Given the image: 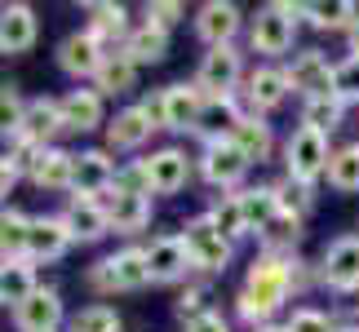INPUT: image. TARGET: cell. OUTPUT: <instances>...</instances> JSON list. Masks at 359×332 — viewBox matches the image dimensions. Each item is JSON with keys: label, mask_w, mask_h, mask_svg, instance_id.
Masks as SVG:
<instances>
[{"label": "cell", "mask_w": 359, "mask_h": 332, "mask_svg": "<svg viewBox=\"0 0 359 332\" xmlns=\"http://www.w3.org/2000/svg\"><path fill=\"white\" fill-rule=\"evenodd\" d=\"M306 284H311L306 261H297V257H266V253H262L253 266H248L244 288L236 293V314L248 328H262V324H271L275 314L288 306V297L302 293Z\"/></svg>", "instance_id": "obj_1"}, {"label": "cell", "mask_w": 359, "mask_h": 332, "mask_svg": "<svg viewBox=\"0 0 359 332\" xmlns=\"http://www.w3.org/2000/svg\"><path fill=\"white\" fill-rule=\"evenodd\" d=\"M297 22H302V5H293V0H271L248 22V45H253V53L284 58L297 40Z\"/></svg>", "instance_id": "obj_2"}, {"label": "cell", "mask_w": 359, "mask_h": 332, "mask_svg": "<svg viewBox=\"0 0 359 332\" xmlns=\"http://www.w3.org/2000/svg\"><path fill=\"white\" fill-rule=\"evenodd\" d=\"M147 284H151L147 248H133V244L89 266V288H93L98 297H111V293H137V288H147Z\"/></svg>", "instance_id": "obj_3"}, {"label": "cell", "mask_w": 359, "mask_h": 332, "mask_svg": "<svg viewBox=\"0 0 359 332\" xmlns=\"http://www.w3.org/2000/svg\"><path fill=\"white\" fill-rule=\"evenodd\" d=\"M328 160H333V151H328L324 133L306 129V124H297V129L288 133V142H284V177L315 186L328 173Z\"/></svg>", "instance_id": "obj_4"}, {"label": "cell", "mask_w": 359, "mask_h": 332, "mask_svg": "<svg viewBox=\"0 0 359 332\" xmlns=\"http://www.w3.org/2000/svg\"><path fill=\"white\" fill-rule=\"evenodd\" d=\"M182 244H187V253H191V266H196L200 275H226L231 257H236V244H231L204 213L191 217L187 226H182Z\"/></svg>", "instance_id": "obj_5"}, {"label": "cell", "mask_w": 359, "mask_h": 332, "mask_svg": "<svg viewBox=\"0 0 359 332\" xmlns=\"http://www.w3.org/2000/svg\"><path fill=\"white\" fill-rule=\"evenodd\" d=\"M244 53L236 45H217L200 58L196 67V85L204 98H236V89L244 85Z\"/></svg>", "instance_id": "obj_6"}, {"label": "cell", "mask_w": 359, "mask_h": 332, "mask_svg": "<svg viewBox=\"0 0 359 332\" xmlns=\"http://www.w3.org/2000/svg\"><path fill=\"white\" fill-rule=\"evenodd\" d=\"M248 155L236 146V142H209L200 151V177L209 186H217V191H244V177H248Z\"/></svg>", "instance_id": "obj_7"}, {"label": "cell", "mask_w": 359, "mask_h": 332, "mask_svg": "<svg viewBox=\"0 0 359 332\" xmlns=\"http://www.w3.org/2000/svg\"><path fill=\"white\" fill-rule=\"evenodd\" d=\"M320 284L333 288V293L351 297L359 288V235H341L324 248L320 257Z\"/></svg>", "instance_id": "obj_8"}, {"label": "cell", "mask_w": 359, "mask_h": 332, "mask_svg": "<svg viewBox=\"0 0 359 332\" xmlns=\"http://www.w3.org/2000/svg\"><path fill=\"white\" fill-rule=\"evenodd\" d=\"M102 62H107V45L98 36L89 32H72V36H62V45H58V71L62 76H72V80H93L102 71Z\"/></svg>", "instance_id": "obj_9"}, {"label": "cell", "mask_w": 359, "mask_h": 332, "mask_svg": "<svg viewBox=\"0 0 359 332\" xmlns=\"http://www.w3.org/2000/svg\"><path fill=\"white\" fill-rule=\"evenodd\" d=\"M333 67L337 62H328L320 49H302L284 62L288 89L302 93V98H324V93H333Z\"/></svg>", "instance_id": "obj_10"}, {"label": "cell", "mask_w": 359, "mask_h": 332, "mask_svg": "<svg viewBox=\"0 0 359 332\" xmlns=\"http://www.w3.org/2000/svg\"><path fill=\"white\" fill-rule=\"evenodd\" d=\"M116 182H120V169H116V160H111L107 146H93V151H80V155H76V186H72V195L102 200V195L116 191Z\"/></svg>", "instance_id": "obj_11"}, {"label": "cell", "mask_w": 359, "mask_h": 332, "mask_svg": "<svg viewBox=\"0 0 359 332\" xmlns=\"http://www.w3.org/2000/svg\"><path fill=\"white\" fill-rule=\"evenodd\" d=\"M142 169H147V182H151V195H177V191L191 182V160H187V151H177V146L151 151L142 160Z\"/></svg>", "instance_id": "obj_12"}, {"label": "cell", "mask_w": 359, "mask_h": 332, "mask_svg": "<svg viewBox=\"0 0 359 332\" xmlns=\"http://www.w3.org/2000/svg\"><path fill=\"white\" fill-rule=\"evenodd\" d=\"M147 270H151V284H182L187 270H196L182 235H160V240H151L147 244Z\"/></svg>", "instance_id": "obj_13"}, {"label": "cell", "mask_w": 359, "mask_h": 332, "mask_svg": "<svg viewBox=\"0 0 359 332\" xmlns=\"http://www.w3.org/2000/svg\"><path fill=\"white\" fill-rule=\"evenodd\" d=\"M240 27H244V13H240V5H231V0H209V5L196 9V36H200L209 49L236 45Z\"/></svg>", "instance_id": "obj_14"}, {"label": "cell", "mask_w": 359, "mask_h": 332, "mask_svg": "<svg viewBox=\"0 0 359 332\" xmlns=\"http://www.w3.org/2000/svg\"><path fill=\"white\" fill-rule=\"evenodd\" d=\"M62 319H67V306H62L58 288H36V293L13 310V328L18 332H58Z\"/></svg>", "instance_id": "obj_15"}, {"label": "cell", "mask_w": 359, "mask_h": 332, "mask_svg": "<svg viewBox=\"0 0 359 332\" xmlns=\"http://www.w3.org/2000/svg\"><path fill=\"white\" fill-rule=\"evenodd\" d=\"M72 244H76V235H72V226L62 221V213L58 217H32V244H27V257L36 261V266H49V261H58V257H67L72 253Z\"/></svg>", "instance_id": "obj_16"}, {"label": "cell", "mask_w": 359, "mask_h": 332, "mask_svg": "<svg viewBox=\"0 0 359 332\" xmlns=\"http://www.w3.org/2000/svg\"><path fill=\"white\" fill-rule=\"evenodd\" d=\"M244 116H248V111L236 98H204V111H200V120H196L191 133H196L204 146H209V142H231L236 129L244 124Z\"/></svg>", "instance_id": "obj_17"}, {"label": "cell", "mask_w": 359, "mask_h": 332, "mask_svg": "<svg viewBox=\"0 0 359 332\" xmlns=\"http://www.w3.org/2000/svg\"><path fill=\"white\" fill-rule=\"evenodd\" d=\"M288 76H284V67H257V71H248L244 80V98H248V116H266V111H275L284 98H288Z\"/></svg>", "instance_id": "obj_18"}, {"label": "cell", "mask_w": 359, "mask_h": 332, "mask_svg": "<svg viewBox=\"0 0 359 332\" xmlns=\"http://www.w3.org/2000/svg\"><path fill=\"white\" fill-rule=\"evenodd\" d=\"M40 36V18L32 5L13 0V5H0V53H27Z\"/></svg>", "instance_id": "obj_19"}, {"label": "cell", "mask_w": 359, "mask_h": 332, "mask_svg": "<svg viewBox=\"0 0 359 332\" xmlns=\"http://www.w3.org/2000/svg\"><path fill=\"white\" fill-rule=\"evenodd\" d=\"M102 204H107V217H111V230H120V235H137L151 226V195H142V191L116 186Z\"/></svg>", "instance_id": "obj_20"}, {"label": "cell", "mask_w": 359, "mask_h": 332, "mask_svg": "<svg viewBox=\"0 0 359 332\" xmlns=\"http://www.w3.org/2000/svg\"><path fill=\"white\" fill-rule=\"evenodd\" d=\"M62 221L72 226L76 244H93L102 235H111V217H107V204L102 200H85V195H72L62 209Z\"/></svg>", "instance_id": "obj_21"}, {"label": "cell", "mask_w": 359, "mask_h": 332, "mask_svg": "<svg viewBox=\"0 0 359 332\" xmlns=\"http://www.w3.org/2000/svg\"><path fill=\"white\" fill-rule=\"evenodd\" d=\"M85 13H89V32L107 45V53H116V49H124V40H129V9L124 5H116V0H98V5H85Z\"/></svg>", "instance_id": "obj_22"}, {"label": "cell", "mask_w": 359, "mask_h": 332, "mask_svg": "<svg viewBox=\"0 0 359 332\" xmlns=\"http://www.w3.org/2000/svg\"><path fill=\"white\" fill-rule=\"evenodd\" d=\"M62 102V124H67V133H93V129H102V93L98 89H72Z\"/></svg>", "instance_id": "obj_23"}, {"label": "cell", "mask_w": 359, "mask_h": 332, "mask_svg": "<svg viewBox=\"0 0 359 332\" xmlns=\"http://www.w3.org/2000/svg\"><path fill=\"white\" fill-rule=\"evenodd\" d=\"M156 133L147 124V116L137 106H124V111H116L111 120H107V151H137V146H147V137Z\"/></svg>", "instance_id": "obj_24"}, {"label": "cell", "mask_w": 359, "mask_h": 332, "mask_svg": "<svg viewBox=\"0 0 359 332\" xmlns=\"http://www.w3.org/2000/svg\"><path fill=\"white\" fill-rule=\"evenodd\" d=\"M67 129L62 124V102L58 98H32L22 120V137H32L36 146H53V137Z\"/></svg>", "instance_id": "obj_25"}, {"label": "cell", "mask_w": 359, "mask_h": 332, "mask_svg": "<svg viewBox=\"0 0 359 332\" xmlns=\"http://www.w3.org/2000/svg\"><path fill=\"white\" fill-rule=\"evenodd\" d=\"M36 288L40 284H36V261L32 257L0 261V306H5V310H18Z\"/></svg>", "instance_id": "obj_26"}, {"label": "cell", "mask_w": 359, "mask_h": 332, "mask_svg": "<svg viewBox=\"0 0 359 332\" xmlns=\"http://www.w3.org/2000/svg\"><path fill=\"white\" fill-rule=\"evenodd\" d=\"M32 182L40 191H72L76 186V155L62 146H45V155L32 169Z\"/></svg>", "instance_id": "obj_27"}, {"label": "cell", "mask_w": 359, "mask_h": 332, "mask_svg": "<svg viewBox=\"0 0 359 332\" xmlns=\"http://www.w3.org/2000/svg\"><path fill=\"white\" fill-rule=\"evenodd\" d=\"M302 217L293 213H275L266 221V230H257V244H262V253L266 257H293L297 253V244H302Z\"/></svg>", "instance_id": "obj_28"}, {"label": "cell", "mask_w": 359, "mask_h": 332, "mask_svg": "<svg viewBox=\"0 0 359 332\" xmlns=\"http://www.w3.org/2000/svg\"><path fill=\"white\" fill-rule=\"evenodd\" d=\"M164 98H169V129H177V133L196 129V120L204 111V93H200L196 80H191V85H169Z\"/></svg>", "instance_id": "obj_29"}, {"label": "cell", "mask_w": 359, "mask_h": 332, "mask_svg": "<svg viewBox=\"0 0 359 332\" xmlns=\"http://www.w3.org/2000/svg\"><path fill=\"white\" fill-rule=\"evenodd\" d=\"M236 200H240V213H244V221H248V235L266 230V221L280 213L275 182H266V186H244V191H236Z\"/></svg>", "instance_id": "obj_30"}, {"label": "cell", "mask_w": 359, "mask_h": 332, "mask_svg": "<svg viewBox=\"0 0 359 332\" xmlns=\"http://www.w3.org/2000/svg\"><path fill=\"white\" fill-rule=\"evenodd\" d=\"M302 18L320 32H351L359 22V5H351V0H311V5H302Z\"/></svg>", "instance_id": "obj_31"}, {"label": "cell", "mask_w": 359, "mask_h": 332, "mask_svg": "<svg viewBox=\"0 0 359 332\" xmlns=\"http://www.w3.org/2000/svg\"><path fill=\"white\" fill-rule=\"evenodd\" d=\"M120 53H129L137 67H156V62H164V53H169V32L142 22V27H133V32H129V40H124Z\"/></svg>", "instance_id": "obj_32"}, {"label": "cell", "mask_w": 359, "mask_h": 332, "mask_svg": "<svg viewBox=\"0 0 359 332\" xmlns=\"http://www.w3.org/2000/svg\"><path fill=\"white\" fill-rule=\"evenodd\" d=\"M137 85V62L129 58V53H107V62H102V71L93 76V89L102 93V98H120V93H129Z\"/></svg>", "instance_id": "obj_33"}, {"label": "cell", "mask_w": 359, "mask_h": 332, "mask_svg": "<svg viewBox=\"0 0 359 332\" xmlns=\"http://www.w3.org/2000/svg\"><path fill=\"white\" fill-rule=\"evenodd\" d=\"M27 244H32V217L22 209H0V261L27 257Z\"/></svg>", "instance_id": "obj_34"}, {"label": "cell", "mask_w": 359, "mask_h": 332, "mask_svg": "<svg viewBox=\"0 0 359 332\" xmlns=\"http://www.w3.org/2000/svg\"><path fill=\"white\" fill-rule=\"evenodd\" d=\"M231 142L248 155V164H262V160H271V151H275V133H271L266 116H244V124L236 129Z\"/></svg>", "instance_id": "obj_35"}, {"label": "cell", "mask_w": 359, "mask_h": 332, "mask_svg": "<svg viewBox=\"0 0 359 332\" xmlns=\"http://www.w3.org/2000/svg\"><path fill=\"white\" fill-rule=\"evenodd\" d=\"M341 120H346V102L337 98V93H324V98H306L302 102V124L315 133H337L341 129Z\"/></svg>", "instance_id": "obj_36"}, {"label": "cell", "mask_w": 359, "mask_h": 332, "mask_svg": "<svg viewBox=\"0 0 359 332\" xmlns=\"http://www.w3.org/2000/svg\"><path fill=\"white\" fill-rule=\"evenodd\" d=\"M328 186L333 191H359V142H346V146H337L333 151V160H328Z\"/></svg>", "instance_id": "obj_37"}, {"label": "cell", "mask_w": 359, "mask_h": 332, "mask_svg": "<svg viewBox=\"0 0 359 332\" xmlns=\"http://www.w3.org/2000/svg\"><path fill=\"white\" fill-rule=\"evenodd\" d=\"M204 217H209V221H213V226L226 235L231 244L248 235V221H244V213H240V200H236V195H222V200H213V209L204 213Z\"/></svg>", "instance_id": "obj_38"}, {"label": "cell", "mask_w": 359, "mask_h": 332, "mask_svg": "<svg viewBox=\"0 0 359 332\" xmlns=\"http://www.w3.org/2000/svg\"><path fill=\"white\" fill-rule=\"evenodd\" d=\"M275 195H280V213L306 217V213H311V204H315V186L293 182V177H280V182H275Z\"/></svg>", "instance_id": "obj_39"}, {"label": "cell", "mask_w": 359, "mask_h": 332, "mask_svg": "<svg viewBox=\"0 0 359 332\" xmlns=\"http://www.w3.org/2000/svg\"><path fill=\"white\" fill-rule=\"evenodd\" d=\"M72 332H124L120 328V314L111 306H102V301H93V306H85L72 319Z\"/></svg>", "instance_id": "obj_40"}, {"label": "cell", "mask_w": 359, "mask_h": 332, "mask_svg": "<svg viewBox=\"0 0 359 332\" xmlns=\"http://www.w3.org/2000/svg\"><path fill=\"white\" fill-rule=\"evenodd\" d=\"M341 324L333 319L328 310H315V306H297L293 314L284 319V332H337Z\"/></svg>", "instance_id": "obj_41"}, {"label": "cell", "mask_w": 359, "mask_h": 332, "mask_svg": "<svg viewBox=\"0 0 359 332\" xmlns=\"http://www.w3.org/2000/svg\"><path fill=\"white\" fill-rule=\"evenodd\" d=\"M22 120H27V102L18 98L13 89H0V137H18L22 133Z\"/></svg>", "instance_id": "obj_42"}, {"label": "cell", "mask_w": 359, "mask_h": 332, "mask_svg": "<svg viewBox=\"0 0 359 332\" xmlns=\"http://www.w3.org/2000/svg\"><path fill=\"white\" fill-rule=\"evenodd\" d=\"M333 93L341 102H359V58H341L337 67H333Z\"/></svg>", "instance_id": "obj_43"}, {"label": "cell", "mask_w": 359, "mask_h": 332, "mask_svg": "<svg viewBox=\"0 0 359 332\" xmlns=\"http://www.w3.org/2000/svg\"><path fill=\"white\" fill-rule=\"evenodd\" d=\"M40 155H45V146H36L32 142V137H9V151H5V160L13 164V169H18V173H27V177H32V169H36V160Z\"/></svg>", "instance_id": "obj_44"}, {"label": "cell", "mask_w": 359, "mask_h": 332, "mask_svg": "<svg viewBox=\"0 0 359 332\" xmlns=\"http://www.w3.org/2000/svg\"><path fill=\"white\" fill-rule=\"evenodd\" d=\"M177 314L191 324V319H200V314H209V288L204 284H187L182 293H177Z\"/></svg>", "instance_id": "obj_45"}, {"label": "cell", "mask_w": 359, "mask_h": 332, "mask_svg": "<svg viewBox=\"0 0 359 332\" xmlns=\"http://www.w3.org/2000/svg\"><path fill=\"white\" fill-rule=\"evenodd\" d=\"M137 111L147 116L151 129H169V98H164V89H151L142 102H137Z\"/></svg>", "instance_id": "obj_46"}, {"label": "cell", "mask_w": 359, "mask_h": 332, "mask_svg": "<svg viewBox=\"0 0 359 332\" xmlns=\"http://www.w3.org/2000/svg\"><path fill=\"white\" fill-rule=\"evenodd\" d=\"M182 13H187V5H177V0H151V5H147V22L169 32L173 22H182Z\"/></svg>", "instance_id": "obj_47"}, {"label": "cell", "mask_w": 359, "mask_h": 332, "mask_svg": "<svg viewBox=\"0 0 359 332\" xmlns=\"http://www.w3.org/2000/svg\"><path fill=\"white\" fill-rule=\"evenodd\" d=\"M182 332H231V319L217 314V310H209V314H200V319H191Z\"/></svg>", "instance_id": "obj_48"}, {"label": "cell", "mask_w": 359, "mask_h": 332, "mask_svg": "<svg viewBox=\"0 0 359 332\" xmlns=\"http://www.w3.org/2000/svg\"><path fill=\"white\" fill-rule=\"evenodd\" d=\"M18 177H22V173L13 169V164H9L5 155H0V204H5V200H9V191L18 186Z\"/></svg>", "instance_id": "obj_49"}, {"label": "cell", "mask_w": 359, "mask_h": 332, "mask_svg": "<svg viewBox=\"0 0 359 332\" xmlns=\"http://www.w3.org/2000/svg\"><path fill=\"white\" fill-rule=\"evenodd\" d=\"M346 45H351V58H359V22L346 32Z\"/></svg>", "instance_id": "obj_50"}, {"label": "cell", "mask_w": 359, "mask_h": 332, "mask_svg": "<svg viewBox=\"0 0 359 332\" xmlns=\"http://www.w3.org/2000/svg\"><path fill=\"white\" fill-rule=\"evenodd\" d=\"M248 332H284V324H262V328H248Z\"/></svg>", "instance_id": "obj_51"}, {"label": "cell", "mask_w": 359, "mask_h": 332, "mask_svg": "<svg viewBox=\"0 0 359 332\" xmlns=\"http://www.w3.org/2000/svg\"><path fill=\"white\" fill-rule=\"evenodd\" d=\"M346 306H351V314H359V288H355V293L346 297Z\"/></svg>", "instance_id": "obj_52"}, {"label": "cell", "mask_w": 359, "mask_h": 332, "mask_svg": "<svg viewBox=\"0 0 359 332\" xmlns=\"http://www.w3.org/2000/svg\"><path fill=\"white\" fill-rule=\"evenodd\" d=\"M337 332H359V324H341V328H337Z\"/></svg>", "instance_id": "obj_53"}]
</instances>
